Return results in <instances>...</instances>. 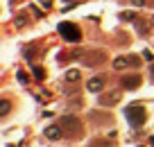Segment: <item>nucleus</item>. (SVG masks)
I'll return each mask as SVG.
<instances>
[{"mask_svg": "<svg viewBox=\"0 0 154 147\" xmlns=\"http://www.w3.org/2000/svg\"><path fill=\"white\" fill-rule=\"evenodd\" d=\"M59 34H61L66 41H72V43L82 41V32H79V27H77V25H70V23H61V25H59Z\"/></svg>", "mask_w": 154, "mask_h": 147, "instance_id": "obj_1", "label": "nucleus"}, {"mask_svg": "<svg viewBox=\"0 0 154 147\" xmlns=\"http://www.w3.org/2000/svg\"><path fill=\"white\" fill-rule=\"evenodd\" d=\"M127 120H129L131 124L145 122V109H140V106H129V109H127Z\"/></svg>", "mask_w": 154, "mask_h": 147, "instance_id": "obj_2", "label": "nucleus"}, {"mask_svg": "<svg viewBox=\"0 0 154 147\" xmlns=\"http://www.w3.org/2000/svg\"><path fill=\"white\" fill-rule=\"evenodd\" d=\"M138 63H140V59L136 57V54H129V57H118L113 61V68L120 70V68H125V66H138Z\"/></svg>", "mask_w": 154, "mask_h": 147, "instance_id": "obj_3", "label": "nucleus"}, {"mask_svg": "<svg viewBox=\"0 0 154 147\" xmlns=\"http://www.w3.org/2000/svg\"><path fill=\"white\" fill-rule=\"evenodd\" d=\"M102 86H104V79H102V77H93V79L88 81V90H93V93H97Z\"/></svg>", "mask_w": 154, "mask_h": 147, "instance_id": "obj_4", "label": "nucleus"}, {"mask_svg": "<svg viewBox=\"0 0 154 147\" xmlns=\"http://www.w3.org/2000/svg\"><path fill=\"white\" fill-rule=\"evenodd\" d=\"M122 84H125L127 88H136V86L140 84V77H138V75H134V77H125V81H122Z\"/></svg>", "mask_w": 154, "mask_h": 147, "instance_id": "obj_5", "label": "nucleus"}, {"mask_svg": "<svg viewBox=\"0 0 154 147\" xmlns=\"http://www.w3.org/2000/svg\"><path fill=\"white\" fill-rule=\"evenodd\" d=\"M45 136H48V138H59L61 131H59V127H50L48 131H45Z\"/></svg>", "mask_w": 154, "mask_h": 147, "instance_id": "obj_6", "label": "nucleus"}, {"mask_svg": "<svg viewBox=\"0 0 154 147\" xmlns=\"http://www.w3.org/2000/svg\"><path fill=\"white\" fill-rule=\"evenodd\" d=\"M66 79L68 81H77V79H79V72H77V70H68L66 72Z\"/></svg>", "mask_w": 154, "mask_h": 147, "instance_id": "obj_7", "label": "nucleus"}, {"mask_svg": "<svg viewBox=\"0 0 154 147\" xmlns=\"http://www.w3.org/2000/svg\"><path fill=\"white\" fill-rule=\"evenodd\" d=\"M131 5H134V7H143L145 0H131Z\"/></svg>", "mask_w": 154, "mask_h": 147, "instance_id": "obj_8", "label": "nucleus"}, {"mask_svg": "<svg viewBox=\"0 0 154 147\" xmlns=\"http://www.w3.org/2000/svg\"><path fill=\"white\" fill-rule=\"evenodd\" d=\"M143 57L147 59V61H152V52H149V50H143Z\"/></svg>", "mask_w": 154, "mask_h": 147, "instance_id": "obj_9", "label": "nucleus"}, {"mask_svg": "<svg viewBox=\"0 0 154 147\" xmlns=\"http://www.w3.org/2000/svg\"><path fill=\"white\" fill-rule=\"evenodd\" d=\"M152 25H154V16H152Z\"/></svg>", "mask_w": 154, "mask_h": 147, "instance_id": "obj_10", "label": "nucleus"}, {"mask_svg": "<svg viewBox=\"0 0 154 147\" xmlns=\"http://www.w3.org/2000/svg\"><path fill=\"white\" fill-rule=\"evenodd\" d=\"M152 72H154V63H152Z\"/></svg>", "mask_w": 154, "mask_h": 147, "instance_id": "obj_11", "label": "nucleus"}]
</instances>
